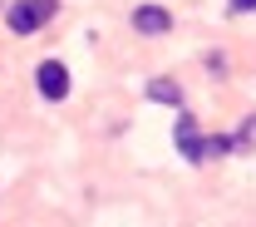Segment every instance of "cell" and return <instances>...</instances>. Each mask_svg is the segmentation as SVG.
<instances>
[{"mask_svg": "<svg viewBox=\"0 0 256 227\" xmlns=\"http://www.w3.org/2000/svg\"><path fill=\"white\" fill-rule=\"evenodd\" d=\"M133 30L138 35H168L172 30V15H168L162 5H138V10H133Z\"/></svg>", "mask_w": 256, "mask_h": 227, "instance_id": "cell-4", "label": "cell"}, {"mask_svg": "<svg viewBox=\"0 0 256 227\" xmlns=\"http://www.w3.org/2000/svg\"><path fill=\"white\" fill-rule=\"evenodd\" d=\"M54 10H60L54 0H15V5L5 10V25H10L15 35H34L50 15H54Z\"/></svg>", "mask_w": 256, "mask_h": 227, "instance_id": "cell-1", "label": "cell"}, {"mask_svg": "<svg viewBox=\"0 0 256 227\" xmlns=\"http://www.w3.org/2000/svg\"><path fill=\"white\" fill-rule=\"evenodd\" d=\"M252 143H256V114L242 124V133H236V148H252Z\"/></svg>", "mask_w": 256, "mask_h": 227, "instance_id": "cell-6", "label": "cell"}, {"mask_svg": "<svg viewBox=\"0 0 256 227\" xmlns=\"http://www.w3.org/2000/svg\"><path fill=\"white\" fill-rule=\"evenodd\" d=\"M148 99H158V104H172V109H178V104H182V89H178L172 79H153V84H148Z\"/></svg>", "mask_w": 256, "mask_h": 227, "instance_id": "cell-5", "label": "cell"}, {"mask_svg": "<svg viewBox=\"0 0 256 227\" xmlns=\"http://www.w3.org/2000/svg\"><path fill=\"white\" fill-rule=\"evenodd\" d=\"M232 10H236V15H246V10H256V0H232Z\"/></svg>", "mask_w": 256, "mask_h": 227, "instance_id": "cell-7", "label": "cell"}, {"mask_svg": "<svg viewBox=\"0 0 256 227\" xmlns=\"http://www.w3.org/2000/svg\"><path fill=\"white\" fill-rule=\"evenodd\" d=\"M172 138H178V153H182L188 163H202V143H207V138H197V129H192V114H178Z\"/></svg>", "mask_w": 256, "mask_h": 227, "instance_id": "cell-3", "label": "cell"}, {"mask_svg": "<svg viewBox=\"0 0 256 227\" xmlns=\"http://www.w3.org/2000/svg\"><path fill=\"white\" fill-rule=\"evenodd\" d=\"M34 84H40L44 99H64L69 94V69H64L60 60H44V65L34 69Z\"/></svg>", "mask_w": 256, "mask_h": 227, "instance_id": "cell-2", "label": "cell"}]
</instances>
